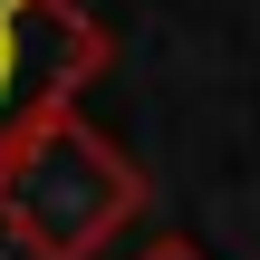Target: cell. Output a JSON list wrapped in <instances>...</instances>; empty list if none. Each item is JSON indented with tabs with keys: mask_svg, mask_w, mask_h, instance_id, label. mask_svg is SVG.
Here are the masks:
<instances>
[{
	"mask_svg": "<svg viewBox=\"0 0 260 260\" xmlns=\"http://www.w3.org/2000/svg\"><path fill=\"white\" fill-rule=\"evenodd\" d=\"M135 260H203L193 241H154V251H135Z\"/></svg>",
	"mask_w": 260,
	"mask_h": 260,
	"instance_id": "obj_3",
	"label": "cell"
},
{
	"mask_svg": "<svg viewBox=\"0 0 260 260\" xmlns=\"http://www.w3.org/2000/svg\"><path fill=\"white\" fill-rule=\"evenodd\" d=\"M96 68L106 19L87 0H0V174L48 116H77V87Z\"/></svg>",
	"mask_w": 260,
	"mask_h": 260,
	"instance_id": "obj_2",
	"label": "cell"
},
{
	"mask_svg": "<svg viewBox=\"0 0 260 260\" xmlns=\"http://www.w3.org/2000/svg\"><path fill=\"white\" fill-rule=\"evenodd\" d=\"M135 212H145V174L87 116H48L0 174V232L29 260H96Z\"/></svg>",
	"mask_w": 260,
	"mask_h": 260,
	"instance_id": "obj_1",
	"label": "cell"
}]
</instances>
